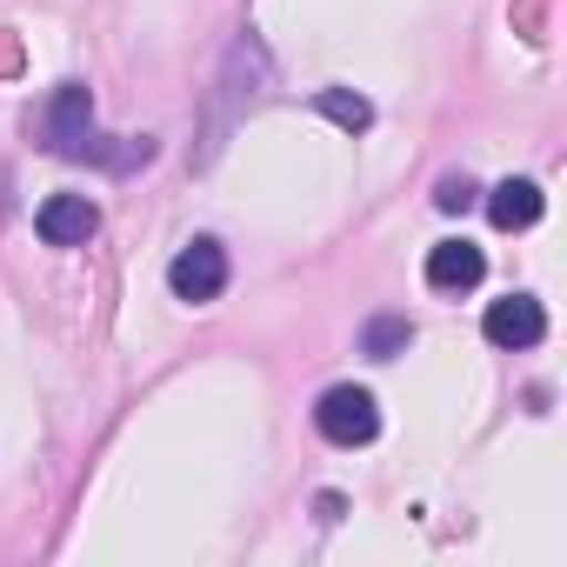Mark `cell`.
I'll use <instances>...</instances> for the list:
<instances>
[{
	"mask_svg": "<svg viewBox=\"0 0 567 567\" xmlns=\"http://www.w3.org/2000/svg\"><path fill=\"white\" fill-rule=\"evenodd\" d=\"M41 147L54 161H87V167H107V174H134L154 161V141H114L94 127V94L81 81H61L54 101L41 107Z\"/></svg>",
	"mask_w": 567,
	"mask_h": 567,
	"instance_id": "6da1fadb",
	"label": "cell"
},
{
	"mask_svg": "<svg viewBox=\"0 0 567 567\" xmlns=\"http://www.w3.org/2000/svg\"><path fill=\"white\" fill-rule=\"evenodd\" d=\"M267 87H274V54L260 48V34H240V41L227 48V61H220V94H214V121H207L200 167H207V161L227 147L234 121H240L247 107H260V101H267Z\"/></svg>",
	"mask_w": 567,
	"mask_h": 567,
	"instance_id": "7a4b0ae2",
	"label": "cell"
},
{
	"mask_svg": "<svg viewBox=\"0 0 567 567\" xmlns=\"http://www.w3.org/2000/svg\"><path fill=\"white\" fill-rule=\"evenodd\" d=\"M167 288H174V301H187V308L220 301V295H227V247H220L214 234H194V240L167 260Z\"/></svg>",
	"mask_w": 567,
	"mask_h": 567,
	"instance_id": "3957f363",
	"label": "cell"
},
{
	"mask_svg": "<svg viewBox=\"0 0 567 567\" xmlns=\"http://www.w3.org/2000/svg\"><path fill=\"white\" fill-rule=\"evenodd\" d=\"M315 427H321V441H334V447H368V441L381 434V408H374L368 388L341 381V388H328V394L315 401Z\"/></svg>",
	"mask_w": 567,
	"mask_h": 567,
	"instance_id": "277c9868",
	"label": "cell"
},
{
	"mask_svg": "<svg viewBox=\"0 0 567 567\" xmlns=\"http://www.w3.org/2000/svg\"><path fill=\"white\" fill-rule=\"evenodd\" d=\"M481 334H487L501 354L540 348V341H547V308H540L534 295H501V301H487V315H481Z\"/></svg>",
	"mask_w": 567,
	"mask_h": 567,
	"instance_id": "5b68a950",
	"label": "cell"
},
{
	"mask_svg": "<svg viewBox=\"0 0 567 567\" xmlns=\"http://www.w3.org/2000/svg\"><path fill=\"white\" fill-rule=\"evenodd\" d=\"M94 227H101V207L87 194H48L34 207V234L48 247H81V240H94Z\"/></svg>",
	"mask_w": 567,
	"mask_h": 567,
	"instance_id": "8992f818",
	"label": "cell"
},
{
	"mask_svg": "<svg viewBox=\"0 0 567 567\" xmlns=\"http://www.w3.org/2000/svg\"><path fill=\"white\" fill-rule=\"evenodd\" d=\"M481 274H487V254L474 240H434L427 247V288L434 295H467V288H481Z\"/></svg>",
	"mask_w": 567,
	"mask_h": 567,
	"instance_id": "52a82bcc",
	"label": "cell"
},
{
	"mask_svg": "<svg viewBox=\"0 0 567 567\" xmlns=\"http://www.w3.org/2000/svg\"><path fill=\"white\" fill-rule=\"evenodd\" d=\"M540 187L527 181V174H507L501 187H487V220L501 227V234H520V227H534L540 220Z\"/></svg>",
	"mask_w": 567,
	"mask_h": 567,
	"instance_id": "ba28073f",
	"label": "cell"
},
{
	"mask_svg": "<svg viewBox=\"0 0 567 567\" xmlns=\"http://www.w3.org/2000/svg\"><path fill=\"white\" fill-rule=\"evenodd\" d=\"M414 348V321L408 315H374L368 328H361V354L368 361H394V354H408Z\"/></svg>",
	"mask_w": 567,
	"mask_h": 567,
	"instance_id": "9c48e42d",
	"label": "cell"
},
{
	"mask_svg": "<svg viewBox=\"0 0 567 567\" xmlns=\"http://www.w3.org/2000/svg\"><path fill=\"white\" fill-rule=\"evenodd\" d=\"M315 107H321L334 127H348V134H368V127H374V107H368L361 94H348V87H321Z\"/></svg>",
	"mask_w": 567,
	"mask_h": 567,
	"instance_id": "30bf717a",
	"label": "cell"
},
{
	"mask_svg": "<svg viewBox=\"0 0 567 567\" xmlns=\"http://www.w3.org/2000/svg\"><path fill=\"white\" fill-rule=\"evenodd\" d=\"M474 194H481V187H474L467 174H447V181L434 187V207H441V214H467V207H474Z\"/></svg>",
	"mask_w": 567,
	"mask_h": 567,
	"instance_id": "8fae6325",
	"label": "cell"
}]
</instances>
